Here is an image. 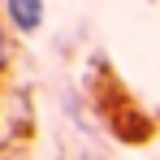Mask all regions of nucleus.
Masks as SVG:
<instances>
[{
  "label": "nucleus",
  "mask_w": 160,
  "mask_h": 160,
  "mask_svg": "<svg viewBox=\"0 0 160 160\" xmlns=\"http://www.w3.org/2000/svg\"><path fill=\"white\" fill-rule=\"evenodd\" d=\"M4 18L18 30L35 35V30L43 26V0H4Z\"/></svg>",
  "instance_id": "f257e3e1"
},
{
  "label": "nucleus",
  "mask_w": 160,
  "mask_h": 160,
  "mask_svg": "<svg viewBox=\"0 0 160 160\" xmlns=\"http://www.w3.org/2000/svg\"><path fill=\"white\" fill-rule=\"evenodd\" d=\"M4 52H9V43H4V30H0V61H4Z\"/></svg>",
  "instance_id": "f03ea898"
}]
</instances>
